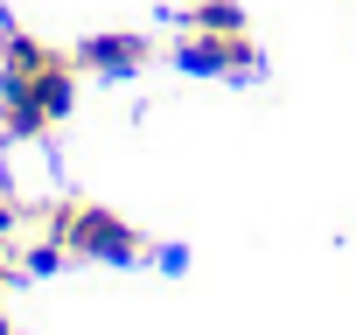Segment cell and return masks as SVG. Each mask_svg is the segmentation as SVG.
<instances>
[{
	"mask_svg": "<svg viewBox=\"0 0 356 335\" xmlns=\"http://www.w3.org/2000/svg\"><path fill=\"white\" fill-rule=\"evenodd\" d=\"M63 49H49V42H35L29 28H8L0 35V70H42V63H56Z\"/></svg>",
	"mask_w": 356,
	"mask_h": 335,
	"instance_id": "5",
	"label": "cell"
},
{
	"mask_svg": "<svg viewBox=\"0 0 356 335\" xmlns=\"http://www.w3.org/2000/svg\"><path fill=\"white\" fill-rule=\"evenodd\" d=\"M35 224L49 238H63L70 259H98V265H133L147 252V238L119 217V210H98V203H49L35 210Z\"/></svg>",
	"mask_w": 356,
	"mask_h": 335,
	"instance_id": "2",
	"label": "cell"
},
{
	"mask_svg": "<svg viewBox=\"0 0 356 335\" xmlns=\"http://www.w3.org/2000/svg\"><path fill=\"white\" fill-rule=\"evenodd\" d=\"M22 224H35V210H29V203H22L15 189H0V238H15Z\"/></svg>",
	"mask_w": 356,
	"mask_h": 335,
	"instance_id": "6",
	"label": "cell"
},
{
	"mask_svg": "<svg viewBox=\"0 0 356 335\" xmlns=\"http://www.w3.org/2000/svg\"><path fill=\"white\" fill-rule=\"evenodd\" d=\"M0 335H15V321H8V307H0Z\"/></svg>",
	"mask_w": 356,
	"mask_h": 335,
	"instance_id": "7",
	"label": "cell"
},
{
	"mask_svg": "<svg viewBox=\"0 0 356 335\" xmlns=\"http://www.w3.org/2000/svg\"><path fill=\"white\" fill-rule=\"evenodd\" d=\"M147 56H154V42L140 35V28H105V35H84L77 42V70H98V77H133V70H147Z\"/></svg>",
	"mask_w": 356,
	"mask_h": 335,
	"instance_id": "4",
	"label": "cell"
},
{
	"mask_svg": "<svg viewBox=\"0 0 356 335\" xmlns=\"http://www.w3.org/2000/svg\"><path fill=\"white\" fill-rule=\"evenodd\" d=\"M175 63L196 70V77H231V70H259V49L252 35H224V28H189L182 42H175Z\"/></svg>",
	"mask_w": 356,
	"mask_h": 335,
	"instance_id": "3",
	"label": "cell"
},
{
	"mask_svg": "<svg viewBox=\"0 0 356 335\" xmlns=\"http://www.w3.org/2000/svg\"><path fill=\"white\" fill-rule=\"evenodd\" d=\"M70 105H77V63L70 56H56L42 70H0V133L8 140L49 133Z\"/></svg>",
	"mask_w": 356,
	"mask_h": 335,
	"instance_id": "1",
	"label": "cell"
}]
</instances>
